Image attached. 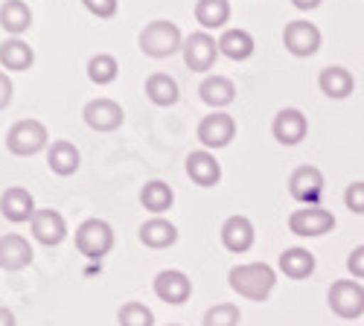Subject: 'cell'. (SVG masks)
Returning a JSON list of instances; mask_svg holds the SVG:
<instances>
[{
	"label": "cell",
	"mask_w": 364,
	"mask_h": 326,
	"mask_svg": "<svg viewBox=\"0 0 364 326\" xmlns=\"http://www.w3.org/2000/svg\"><path fill=\"white\" fill-rule=\"evenodd\" d=\"M29 23H33V12H29L23 0H6V4L0 6V26H4L12 38H21V33H26Z\"/></svg>",
	"instance_id": "603a6c76"
},
{
	"label": "cell",
	"mask_w": 364,
	"mask_h": 326,
	"mask_svg": "<svg viewBox=\"0 0 364 326\" xmlns=\"http://www.w3.org/2000/svg\"><path fill=\"white\" fill-rule=\"evenodd\" d=\"M146 94H149V99L155 102V105H175L178 102V97H181V87H178V82L169 76V73H155V76H149L146 79Z\"/></svg>",
	"instance_id": "83f0119b"
},
{
	"label": "cell",
	"mask_w": 364,
	"mask_h": 326,
	"mask_svg": "<svg viewBox=\"0 0 364 326\" xmlns=\"http://www.w3.org/2000/svg\"><path fill=\"white\" fill-rule=\"evenodd\" d=\"M222 242L230 254H245L254 245V224L245 216H230L222 224Z\"/></svg>",
	"instance_id": "d6986e66"
},
{
	"label": "cell",
	"mask_w": 364,
	"mask_h": 326,
	"mask_svg": "<svg viewBox=\"0 0 364 326\" xmlns=\"http://www.w3.org/2000/svg\"><path fill=\"white\" fill-rule=\"evenodd\" d=\"M184 62L193 73H207L210 67L216 65L219 55V41L210 33H193L190 38H184Z\"/></svg>",
	"instance_id": "52a82bcc"
},
{
	"label": "cell",
	"mask_w": 364,
	"mask_h": 326,
	"mask_svg": "<svg viewBox=\"0 0 364 326\" xmlns=\"http://www.w3.org/2000/svg\"><path fill=\"white\" fill-rule=\"evenodd\" d=\"M0 213H4L9 222H33L36 216V201L23 187H9L4 195H0Z\"/></svg>",
	"instance_id": "e0dca14e"
},
{
	"label": "cell",
	"mask_w": 364,
	"mask_h": 326,
	"mask_svg": "<svg viewBox=\"0 0 364 326\" xmlns=\"http://www.w3.org/2000/svg\"><path fill=\"white\" fill-rule=\"evenodd\" d=\"M347 268H350L353 280H361V277H364V245H358V248L347 256Z\"/></svg>",
	"instance_id": "e575fe53"
},
{
	"label": "cell",
	"mask_w": 364,
	"mask_h": 326,
	"mask_svg": "<svg viewBox=\"0 0 364 326\" xmlns=\"http://www.w3.org/2000/svg\"><path fill=\"white\" fill-rule=\"evenodd\" d=\"M140 204L146 207L149 213L161 216V213H166L169 207L175 204V192H172V187H169L166 181H149V184L140 190Z\"/></svg>",
	"instance_id": "4316f807"
},
{
	"label": "cell",
	"mask_w": 364,
	"mask_h": 326,
	"mask_svg": "<svg viewBox=\"0 0 364 326\" xmlns=\"http://www.w3.org/2000/svg\"><path fill=\"white\" fill-rule=\"evenodd\" d=\"M187 175H190V181L198 184V187H216L222 181V166L210 152L198 149L187 158Z\"/></svg>",
	"instance_id": "ac0fdd59"
},
{
	"label": "cell",
	"mask_w": 364,
	"mask_h": 326,
	"mask_svg": "<svg viewBox=\"0 0 364 326\" xmlns=\"http://www.w3.org/2000/svg\"><path fill=\"white\" fill-rule=\"evenodd\" d=\"M198 97H201L204 105H210L213 111H225L236 99V85L228 76H207L198 85Z\"/></svg>",
	"instance_id": "2e32d148"
},
{
	"label": "cell",
	"mask_w": 364,
	"mask_h": 326,
	"mask_svg": "<svg viewBox=\"0 0 364 326\" xmlns=\"http://www.w3.org/2000/svg\"><path fill=\"white\" fill-rule=\"evenodd\" d=\"M140 242L151 251H164V248H172L178 242V227L166 219H149L143 227H140Z\"/></svg>",
	"instance_id": "44dd1931"
},
{
	"label": "cell",
	"mask_w": 364,
	"mask_h": 326,
	"mask_svg": "<svg viewBox=\"0 0 364 326\" xmlns=\"http://www.w3.org/2000/svg\"><path fill=\"white\" fill-rule=\"evenodd\" d=\"M36 62V53L23 38H6L0 44V65L12 73H21V70H29Z\"/></svg>",
	"instance_id": "7402d4cb"
},
{
	"label": "cell",
	"mask_w": 364,
	"mask_h": 326,
	"mask_svg": "<svg viewBox=\"0 0 364 326\" xmlns=\"http://www.w3.org/2000/svg\"><path fill=\"white\" fill-rule=\"evenodd\" d=\"M6 149L15 158H33L47 149V129L38 120H18L6 131Z\"/></svg>",
	"instance_id": "3957f363"
},
{
	"label": "cell",
	"mask_w": 364,
	"mask_h": 326,
	"mask_svg": "<svg viewBox=\"0 0 364 326\" xmlns=\"http://www.w3.org/2000/svg\"><path fill=\"white\" fill-rule=\"evenodd\" d=\"M289 230L300 239H312V236H323L336 230V216L323 207H303V210L289 216Z\"/></svg>",
	"instance_id": "8992f818"
},
{
	"label": "cell",
	"mask_w": 364,
	"mask_h": 326,
	"mask_svg": "<svg viewBox=\"0 0 364 326\" xmlns=\"http://www.w3.org/2000/svg\"><path fill=\"white\" fill-rule=\"evenodd\" d=\"M33 236L41 242V245H58V242H65V236H68V222L62 219V213H55V210H36L33 216Z\"/></svg>",
	"instance_id": "5bb4252c"
},
{
	"label": "cell",
	"mask_w": 364,
	"mask_h": 326,
	"mask_svg": "<svg viewBox=\"0 0 364 326\" xmlns=\"http://www.w3.org/2000/svg\"><path fill=\"white\" fill-rule=\"evenodd\" d=\"M329 309L344 320L364 315V286L358 280H336L329 288Z\"/></svg>",
	"instance_id": "5b68a950"
},
{
	"label": "cell",
	"mask_w": 364,
	"mask_h": 326,
	"mask_svg": "<svg viewBox=\"0 0 364 326\" xmlns=\"http://www.w3.org/2000/svg\"><path fill=\"white\" fill-rule=\"evenodd\" d=\"M318 85H321V94L329 97V99H347L355 87V79L347 67L341 65H332V67H323L321 76H318Z\"/></svg>",
	"instance_id": "ffe728a7"
},
{
	"label": "cell",
	"mask_w": 364,
	"mask_h": 326,
	"mask_svg": "<svg viewBox=\"0 0 364 326\" xmlns=\"http://www.w3.org/2000/svg\"><path fill=\"white\" fill-rule=\"evenodd\" d=\"M85 9L97 18H114L117 15V0H82Z\"/></svg>",
	"instance_id": "836d02e7"
},
{
	"label": "cell",
	"mask_w": 364,
	"mask_h": 326,
	"mask_svg": "<svg viewBox=\"0 0 364 326\" xmlns=\"http://www.w3.org/2000/svg\"><path fill=\"white\" fill-rule=\"evenodd\" d=\"M283 44L291 55H315L321 50V29L309 21H289L283 29Z\"/></svg>",
	"instance_id": "ba28073f"
},
{
	"label": "cell",
	"mask_w": 364,
	"mask_h": 326,
	"mask_svg": "<svg viewBox=\"0 0 364 326\" xmlns=\"http://www.w3.org/2000/svg\"><path fill=\"white\" fill-rule=\"evenodd\" d=\"M82 116H85V123H87L90 129L102 131V134L117 131L119 126H123V120H126L123 108H119L114 99H90V102L85 105Z\"/></svg>",
	"instance_id": "8fae6325"
},
{
	"label": "cell",
	"mask_w": 364,
	"mask_h": 326,
	"mask_svg": "<svg viewBox=\"0 0 364 326\" xmlns=\"http://www.w3.org/2000/svg\"><path fill=\"white\" fill-rule=\"evenodd\" d=\"M233 137H236V123L228 111H213L198 123V140L207 149H222V146L233 143Z\"/></svg>",
	"instance_id": "9c48e42d"
},
{
	"label": "cell",
	"mask_w": 364,
	"mask_h": 326,
	"mask_svg": "<svg viewBox=\"0 0 364 326\" xmlns=\"http://www.w3.org/2000/svg\"><path fill=\"white\" fill-rule=\"evenodd\" d=\"M219 53L228 55L230 62H245L254 55V36L245 29H228L219 38Z\"/></svg>",
	"instance_id": "cb8c5ba5"
},
{
	"label": "cell",
	"mask_w": 364,
	"mask_h": 326,
	"mask_svg": "<svg viewBox=\"0 0 364 326\" xmlns=\"http://www.w3.org/2000/svg\"><path fill=\"white\" fill-rule=\"evenodd\" d=\"M151 288H155V294H158L164 303H169V306L187 303V300H190V294H193V283H190V277H187L184 271H175V268L161 271V274L155 277V283H151Z\"/></svg>",
	"instance_id": "4fadbf2b"
},
{
	"label": "cell",
	"mask_w": 364,
	"mask_h": 326,
	"mask_svg": "<svg viewBox=\"0 0 364 326\" xmlns=\"http://www.w3.org/2000/svg\"><path fill=\"white\" fill-rule=\"evenodd\" d=\"M33 262V248L23 236L18 233H6L0 236V268L4 271H21Z\"/></svg>",
	"instance_id": "9a60e30c"
},
{
	"label": "cell",
	"mask_w": 364,
	"mask_h": 326,
	"mask_svg": "<svg viewBox=\"0 0 364 326\" xmlns=\"http://www.w3.org/2000/svg\"><path fill=\"white\" fill-rule=\"evenodd\" d=\"M76 248L87 259H102L114 248V230L102 219H87L76 230Z\"/></svg>",
	"instance_id": "277c9868"
},
{
	"label": "cell",
	"mask_w": 364,
	"mask_h": 326,
	"mask_svg": "<svg viewBox=\"0 0 364 326\" xmlns=\"http://www.w3.org/2000/svg\"><path fill=\"white\" fill-rule=\"evenodd\" d=\"M196 18L204 29H222L230 18V4L228 0H198L196 4Z\"/></svg>",
	"instance_id": "f1b7e54d"
},
{
	"label": "cell",
	"mask_w": 364,
	"mask_h": 326,
	"mask_svg": "<svg viewBox=\"0 0 364 326\" xmlns=\"http://www.w3.org/2000/svg\"><path fill=\"white\" fill-rule=\"evenodd\" d=\"M12 79L6 76V73H0V111L4 108H9V102H12Z\"/></svg>",
	"instance_id": "d590c367"
},
{
	"label": "cell",
	"mask_w": 364,
	"mask_h": 326,
	"mask_svg": "<svg viewBox=\"0 0 364 326\" xmlns=\"http://www.w3.org/2000/svg\"><path fill=\"white\" fill-rule=\"evenodd\" d=\"M306 131H309V123H306V116H303V111H297V108L277 111L274 123H271V134H274V140L283 146L303 143L306 140Z\"/></svg>",
	"instance_id": "7c38bea8"
},
{
	"label": "cell",
	"mask_w": 364,
	"mask_h": 326,
	"mask_svg": "<svg viewBox=\"0 0 364 326\" xmlns=\"http://www.w3.org/2000/svg\"><path fill=\"white\" fill-rule=\"evenodd\" d=\"M117 73H119V65H117V58L108 55V53H100L87 62V79L97 82V85H111L117 79Z\"/></svg>",
	"instance_id": "f546056e"
},
{
	"label": "cell",
	"mask_w": 364,
	"mask_h": 326,
	"mask_svg": "<svg viewBox=\"0 0 364 326\" xmlns=\"http://www.w3.org/2000/svg\"><path fill=\"white\" fill-rule=\"evenodd\" d=\"M289 192L306 207H318L323 195V175L315 166H297L289 178Z\"/></svg>",
	"instance_id": "30bf717a"
},
{
	"label": "cell",
	"mask_w": 364,
	"mask_h": 326,
	"mask_svg": "<svg viewBox=\"0 0 364 326\" xmlns=\"http://www.w3.org/2000/svg\"><path fill=\"white\" fill-rule=\"evenodd\" d=\"M291 4H294L297 9H303V12H309V9H318L323 0H291Z\"/></svg>",
	"instance_id": "8d00e7d4"
},
{
	"label": "cell",
	"mask_w": 364,
	"mask_h": 326,
	"mask_svg": "<svg viewBox=\"0 0 364 326\" xmlns=\"http://www.w3.org/2000/svg\"><path fill=\"white\" fill-rule=\"evenodd\" d=\"M228 283L245 300L262 303V300H268V294L274 291L277 274H274V268H268L262 262H251V265H236V268H230Z\"/></svg>",
	"instance_id": "6da1fadb"
},
{
	"label": "cell",
	"mask_w": 364,
	"mask_h": 326,
	"mask_svg": "<svg viewBox=\"0 0 364 326\" xmlns=\"http://www.w3.org/2000/svg\"><path fill=\"white\" fill-rule=\"evenodd\" d=\"M137 44L149 58H169L178 50H184V36L172 21H151L140 33Z\"/></svg>",
	"instance_id": "7a4b0ae2"
},
{
	"label": "cell",
	"mask_w": 364,
	"mask_h": 326,
	"mask_svg": "<svg viewBox=\"0 0 364 326\" xmlns=\"http://www.w3.org/2000/svg\"><path fill=\"white\" fill-rule=\"evenodd\" d=\"M47 163H50V169L55 175L68 178V175H73L79 169V149L68 140H55L47 149Z\"/></svg>",
	"instance_id": "d4e9b609"
},
{
	"label": "cell",
	"mask_w": 364,
	"mask_h": 326,
	"mask_svg": "<svg viewBox=\"0 0 364 326\" xmlns=\"http://www.w3.org/2000/svg\"><path fill=\"white\" fill-rule=\"evenodd\" d=\"M0 326H15V315L0 306Z\"/></svg>",
	"instance_id": "74e56055"
},
{
	"label": "cell",
	"mask_w": 364,
	"mask_h": 326,
	"mask_svg": "<svg viewBox=\"0 0 364 326\" xmlns=\"http://www.w3.org/2000/svg\"><path fill=\"white\" fill-rule=\"evenodd\" d=\"M166 326H181V323H166Z\"/></svg>",
	"instance_id": "f35d334b"
},
{
	"label": "cell",
	"mask_w": 364,
	"mask_h": 326,
	"mask_svg": "<svg viewBox=\"0 0 364 326\" xmlns=\"http://www.w3.org/2000/svg\"><path fill=\"white\" fill-rule=\"evenodd\" d=\"M117 320H119V326H155V312H151L146 303L129 300V303L119 306Z\"/></svg>",
	"instance_id": "4dcf8cb0"
},
{
	"label": "cell",
	"mask_w": 364,
	"mask_h": 326,
	"mask_svg": "<svg viewBox=\"0 0 364 326\" xmlns=\"http://www.w3.org/2000/svg\"><path fill=\"white\" fill-rule=\"evenodd\" d=\"M242 320V312L233 306V303H216L204 312V326H239Z\"/></svg>",
	"instance_id": "1f68e13d"
},
{
	"label": "cell",
	"mask_w": 364,
	"mask_h": 326,
	"mask_svg": "<svg viewBox=\"0 0 364 326\" xmlns=\"http://www.w3.org/2000/svg\"><path fill=\"white\" fill-rule=\"evenodd\" d=\"M280 271L291 280H306L315 271V256L306 248H289L280 254Z\"/></svg>",
	"instance_id": "484cf974"
},
{
	"label": "cell",
	"mask_w": 364,
	"mask_h": 326,
	"mask_svg": "<svg viewBox=\"0 0 364 326\" xmlns=\"http://www.w3.org/2000/svg\"><path fill=\"white\" fill-rule=\"evenodd\" d=\"M344 204H347V210L350 213H364V181H355V184H350L347 187V192H344Z\"/></svg>",
	"instance_id": "d6a6232c"
}]
</instances>
